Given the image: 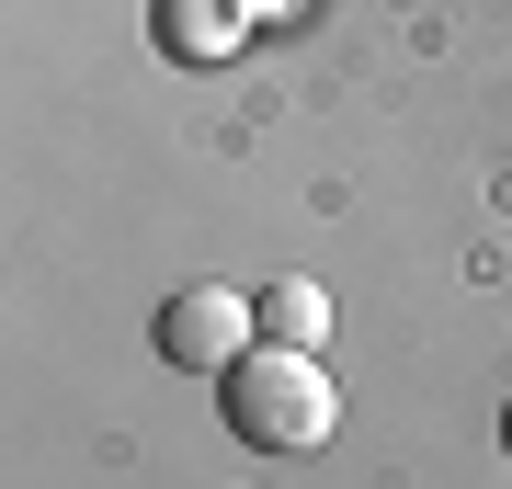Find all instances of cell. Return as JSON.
<instances>
[{
	"instance_id": "cell-3",
	"label": "cell",
	"mask_w": 512,
	"mask_h": 489,
	"mask_svg": "<svg viewBox=\"0 0 512 489\" xmlns=\"http://www.w3.org/2000/svg\"><path fill=\"white\" fill-rule=\"evenodd\" d=\"M251 0H160V57H183V69H217V57L251 35Z\"/></svg>"
},
{
	"instance_id": "cell-4",
	"label": "cell",
	"mask_w": 512,
	"mask_h": 489,
	"mask_svg": "<svg viewBox=\"0 0 512 489\" xmlns=\"http://www.w3.org/2000/svg\"><path fill=\"white\" fill-rule=\"evenodd\" d=\"M251 319H262V342H285V353H319V342H330V296L308 285V273L262 285V296H251Z\"/></svg>"
},
{
	"instance_id": "cell-1",
	"label": "cell",
	"mask_w": 512,
	"mask_h": 489,
	"mask_svg": "<svg viewBox=\"0 0 512 489\" xmlns=\"http://www.w3.org/2000/svg\"><path fill=\"white\" fill-rule=\"evenodd\" d=\"M217 410H228V433L251 444V455H319V444H330V421H342V387H330V364H319V353L251 342V353L217 376Z\"/></svg>"
},
{
	"instance_id": "cell-6",
	"label": "cell",
	"mask_w": 512,
	"mask_h": 489,
	"mask_svg": "<svg viewBox=\"0 0 512 489\" xmlns=\"http://www.w3.org/2000/svg\"><path fill=\"white\" fill-rule=\"evenodd\" d=\"M501 455H512V410H501Z\"/></svg>"
},
{
	"instance_id": "cell-2",
	"label": "cell",
	"mask_w": 512,
	"mask_h": 489,
	"mask_svg": "<svg viewBox=\"0 0 512 489\" xmlns=\"http://www.w3.org/2000/svg\"><path fill=\"white\" fill-rule=\"evenodd\" d=\"M148 342H160V364H183V376H228V364L262 342V319H251V296H228V285H183L148 319Z\"/></svg>"
},
{
	"instance_id": "cell-5",
	"label": "cell",
	"mask_w": 512,
	"mask_h": 489,
	"mask_svg": "<svg viewBox=\"0 0 512 489\" xmlns=\"http://www.w3.org/2000/svg\"><path fill=\"white\" fill-rule=\"evenodd\" d=\"M251 12H296V0H251Z\"/></svg>"
}]
</instances>
